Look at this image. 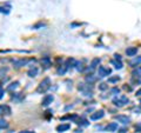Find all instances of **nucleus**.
Returning a JSON list of instances; mask_svg holds the SVG:
<instances>
[{"label": "nucleus", "mask_w": 141, "mask_h": 133, "mask_svg": "<svg viewBox=\"0 0 141 133\" xmlns=\"http://www.w3.org/2000/svg\"><path fill=\"white\" fill-rule=\"evenodd\" d=\"M114 57H115V60H120L121 61V55L120 54H114Z\"/></svg>", "instance_id": "nucleus-32"}, {"label": "nucleus", "mask_w": 141, "mask_h": 133, "mask_svg": "<svg viewBox=\"0 0 141 133\" xmlns=\"http://www.w3.org/2000/svg\"><path fill=\"white\" fill-rule=\"evenodd\" d=\"M135 96H136V97H141V89H139L135 92Z\"/></svg>", "instance_id": "nucleus-33"}, {"label": "nucleus", "mask_w": 141, "mask_h": 133, "mask_svg": "<svg viewBox=\"0 0 141 133\" xmlns=\"http://www.w3.org/2000/svg\"><path fill=\"white\" fill-rule=\"evenodd\" d=\"M141 64V57H136V58H133L132 60L129 61V65L132 66V67H136V66H139Z\"/></svg>", "instance_id": "nucleus-14"}, {"label": "nucleus", "mask_w": 141, "mask_h": 133, "mask_svg": "<svg viewBox=\"0 0 141 133\" xmlns=\"http://www.w3.org/2000/svg\"><path fill=\"white\" fill-rule=\"evenodd\" d=\"M70 124H61L56 127V131H58V132H65V131H67V130H70Z\"/></svg>", "instance_id": "nucleus-16"}, {"label": "nucleus", "mask_w": 141, "mask_h": 133, "mask_svg": "<svg viewBox=\"0 0 141 133\" xmlns=\"http://www.w3.org/2000/svg\"><path fill=\"white\" fill-rule=\"evenodd\" d=\"M41 65L44 66L45 68H49V67L52 66V60H51V58H49V57H44V58L41 59Z\"/></svg>", "instance_id": "nucleus-9"}, {"label": "nucleus", "mask_w": 141, "mask_h": 133, "mask_svg": "<svg viewBox=\"0 0 141 133\" xmlns=\"http://www.w3.org/2000/svg\"><path fill=\"white\" fill-rule=\"evenodd\" d=\"M19 86V81H14V82H12L11 85H8L7 87H6V89L7 91H13V89H15Z\"/></svg>", "instance_id": "nucleus-20"}, {"label": "nucleus", "mask_w": 141, "mask_h": 133, "mask_svg": "<svg viewBox=\"0 0 141 133\" xmlns=\"http://www.w3.org/2000/svg\"><path fill=\"white\" fill-rule=\"evenodd\" d=\"M104 115H105V111L104 110L97 111L95 113H93V114L91 115V120H99V119L104 118Z\"/></svg>", "instance_id": "nucleus-7"}, {"label": "nucleus", "mask_w": 141, "mask_h": 133, "mask_svg": "<svg viewBox=\"0 0 141 133\" xmlns=\"http://www.w3.org/2000/svg\"><path fill=\"white\" fill-rule=\"evenodd\" d=\"M75 65H77V61H75L73 58H70V59H67V60H66V62H65V66H66L67 68L75 67Z\"/></svg>", "instance_id": "nucleus-15"}, {"label": "nucleus", "mask_w": 141, "mask_h": 133, "mask_svg": "<svg viewBox=\"0 0 141 133\" xmlns=\"http://www.w3.org/2000/svg\"><path fill=\"white\" fill-rule=\"evenodd\" d=\"M28 59H25V58H21V59H18V60H14L13 61V65H14V67L15 68H20V67H22V66H25L28 64Z\"/></svg>", "instance_id": "nucleus-4"}, {"label": "nucleus", "mask_w": 141, "mask_h": 133, "mask_svg": "<svg viewBox=\"0 0 141 133\" xmlns=\"http://www.w3.org/2000/svg\"><path fill=\"white\" fill-rule=\"evenodd\" d=\"M140 103H141V100H140Z\"/></svg>", "instance_id": "nucleus-36"}, {"label": "nucleus", "mask_w": 141, "mask_h": 133, "mask_svg": "<svg viewBox=\"0 0 141 133\" xmlns=\"http://www.w3.org/2000/svg\"><path fill=\"white\" fill-rule=\"evenodd\" d=\"M119 92H120V89L118 87H114V89H111V94H119Z\"/></svg>", "instance_id": "nucleus-27"}, {"label": "nucleus", "mask_w": 141, "mask_h": 133, "mask_svg": "<svg viewBox=\"0 0 141 133\" xmlns=\"http://www.w3.org/2000/svg\"><path fill=\"white\" fill-rule=\"evenodd\" d=\"M75 67H77V70L79 72H84L85 71V66H84V62L82 61H77V65H75Z\"/></svg>", "instance_id": "nucleus-19"}, {"label": "nucleus", "mask_w": 141, "mask_h": 133, "mask_svg": "<svg viewBox=\"0 0 141 133\" xmlns=\"http://www.w3.org/2000/svg\"><path fill=\"white\" fill-rule=\"evenodd\" d=\"M118 128H119V125H118V123H111V124H108L105 127V130H106V131H108V132H115Z\"/></svg>", "instance_id": "nucleus-10"}, {"label": "nucleus", "mask_w": 141, "mask_h": 133, "mask_svg": "<svg viewBox=\"0 0 141 133\" xmlns=\"http://www.w3.org/2000/svg\"><path fill=\"white\" fill-rule=\"evenodd\" d=\"M126 132H127V128H121L119 133H126Z\"/></svg>", "instance_id": "nucleus-34"}, {"label": "nucleus", "mask_w": 141, "mask_h": 133, "mask_svg": "<svg viewBox=\"0 0 141 133\" xmlns=\"http://www.w3.org/2000/svg\"><path fill=\"white\" fill-rule=\"evenodd\" d=\"M119 80H120V77L114 75V77H109V78H108V82H109V84H114V82H118Z\"/></svg>", "instance_id": "nucleus-24"}, {"label": "nucleus", "mask_w": 141, "mask_h": 133, "mask_svg": "<svg viewBox=\"0 0 141 133\" xmlns=\"http://www.w3.org/2000/svg\"><path fill=\"white\" fill-rule=\"evenodd\" d=\"M99 64H100V59L99 58H95V59H93L92 62H91V65H89V67L87 68V71H93L94 68H97L98 66H99Z\"/></svg>", "instance_id": "nucleus-11"}, {"label": "nucleus", "mask_w": 141, "mask_h": 133, "mask_svg": "<svg viewBox=\"0 0 141 133\" xmlns=\"http://www.w3.org/2000/svg\"><path fill=\"white\" fill-rule=\"evenodd\" d=\"M38 72H39V68H38L36 66H33V67H31V68H29V71L27 72V74H28V77L34 78V77L38 75Z\"/></svg>", "instance_id": "nucleus-12"}, {"label": "nucleus", "mask_w": 141, "mask_h": 133, "mask_svg": "<svg viewBox=\"0 0 141 133\" xmlns=\"http://www.w3.org/2000/svg\"><path fill=\"white\" fill-rule=\"evenodd\" d=\"M19 133H34V132H32V131H22V132H19Z\"/></svg>", "instance_id": "nucleus-35"}, {"label": "nucleus", "mask_w": 141, "mask_h": 133, "mask_svg": "<svg viewBox=\"0 0 141 133\" xmlns=\"http://www.w3.org/2000/svg\"><path fill=\"white\" fill-rule=\"evenodd\" d=\"M67 70H68V68H67V67H66L65 65H62V66H60V67L58 68V71H56V73H58L59 75H63V74H65V73L67 72Z\"/></svg>", "instance_id": "nucleus-18"}, {"label": "nucleus", "mask_w": 141, "mask_h": 133, "mask_svg": "<svg viewBox=\"0 0 141 133\" xmlns=\"http://www.w3.org/2000/svg\"><path fill=\"white\" fill-rule=\"evenodd\" d=\"M128 103H129V99L126 96H119V97H115L113 99V104L118 107H122L125 105H127Z\"/></svg>", "instance_id": "nucleus-2"}, {"label": "nucleus", "mask_w": 141, "mask_h": 133, "mask_svg": "<svg viewBox=\"0 0 141 133\" xmlns=\"http://www.w3.org/2000/svg\"><path fill=\"white\" fill-rule=\"evenodd\" d=\"M135 131L136 132H141V123H138L135 125Z\"/></svg>", "instance_id": "nucleus-29"}, {"label": "nucleus", "mask_w": 141, "mask_h": 133, "mask_svg": "<svg viewBox=\"0 0 141 133\" xmlns=\"http://www.w3.org/2000/svg\"><path fill=\"white\" fill-rule=\"evenodd\" d=\"M7 127H8V123L5 119H0V130H4V128H7Z\"/></svg>", "instance_id": "nucleus-23"}, {"label": "nucleus", "mask_w": 141, "mask_h": 133, "mask_svg": "<svg viewBox=\"0 0 141 133\" xmlns=\"http://www.w3.org/2000/svg\"><path fill=\"white\" fill-rule=\"evenodd\" d=\"M112 65H114V67L116 70H121L122 68V62L120 61V60H112Z\"/></svg>", "instance_id": "nucleus-21"}, {"label": "nucleus", "mask_w": 141, "mask_h": 133, "mask_svg": "<svg viewBox=\"0 0 141 133\" xmlns=\"http://www.w3.org/2000/svg\"><path fill=\"white\" fill-rule=\"evenodd\" d=\"M108 89L107 82H102V84L99 85V89H100V91H105V89Z\"/></svg>", "instance_id": "nucleus-26"}, {"label": "nucleus", "mask_w": 141, "mask_h": 133, "mask_svg": "<svg viewBox=\"0 0 141 133\" xmlns=\"http://www.w3.org/2000/svg\"><path fill=\"white\" fill-rule=\"evenodd\" d=\"M123 89H126V91L131 92V91H132V87H131V86H128V85H123Z\"/></svg>", "instance_id": "nucleus-30"}, {"label": "nucleus", "mask_w": 141, "mask_h": 133, "mask_svg": "<svg viewBox=\"0 0 141 133\" xmlns=\"http://www.w3.org/2000/svg\"><path fill=\"white\" fill-rule=\"evenodd\" d=\"M51 87V79L47 77L40 81V84L38 85V89H36V92L38 93H45L47 89Z\"/></svg>", "instance_id": "nucleus-1"}, {"label": "nucleus", "mask_w": 141, "mask_h": 133, "mask_svg": "<svg viewBox=\"0 0 141 133\" xmlns=\"http://www.w3.org/2000/svg\"><path fill=\"white\" fill-rule=\"evenodd\" d=\"M111 73H112V70L108 68V67H106V66H99V68H98V74H99L100 78L108 77Z\"/></svg>", "instance_id": "nucleus-3"}, {"label": "nucleus", "mask_w": 141, "mask_h": 133, "mask_svg": "<svg viewBox=\"0 0 141 133\" xmlns=\"http://www.w3.org/2000/svg\"><path fill=\"white\" fill-rule=\"evenodd\" d=\"M115 119H116L119 123H121V124H123V125H127L129 121H131V118H129V117H127V115H122V114L115 115Z\"/></svg>", "instance_id": "nucleus-5"}, {"label": "nucleus", "mask_w": 141, "mask_h": 133, "mask_svg": "<svg viewBox=\"0 0 141 133\" xmlns=\"http://www.w3.org/2000/svg\"><path fill=\"white\" fill-rule=\"evenodd\" d=\"M54 100V97L51 96V94H47V96H45V98L42 99V101H41V105L45 107H47L49 104H52V101Z\"/></svg>", "instance_id": "nucleus-6"}, {"label": "nucleus", "mask_w": 141, "mask_h": 133, "mask_svg": "<svg viewBox=\"0 0 141 133\" xmlns=\"http://www.w3.org/2000/svg\"><path fill=\"white\" fill-rule=\"evenodd\" d=\"M0 12H1V13H5V14H8L9 8H5V7H1V6H0Z\"/></svg>", "instance_id": "nucleus-28"}, {"label": "nucleus", "mask_w": 141, "mask_h": 133, "mask_svg": "<svg viewBox=\"0 0 141 133\" xmlns=\"http://www.w3.org/2000/svg\"><path fill=\"white\" fill-rule=\"evenodd\" d=\"M97 77H94L93 74H88L87 77H86V81H87L88 84H92V82H94V81H97Z\"/></svg>", "instance_id": "nucleus-22"}, {"label": "nucleus", "mask_w": 141, "mask_h": 133, "mask_svg": "<svg viewBox=\"0 0 141 133\" xmlns=\"http://www.w3.org/2000/svg\"><path fill=\"white\" fill-rule=\"evenodd\" d=\"M11 113H12V111L8 105H0V115H9Z\"/></svg>", "instance_id": "nucleus-8"}, {"label": "nucleus", "mask_w": 141, "mask_h": 133, "mask_svg": "<svg viewBox=\"0 0 141 133\" xmlns=\"http://www.w3.org/2000/svg\"><path fill=\"white\" fill-rule=\"evenodd\" d=\"M136 53H138V48L136 47H128L126 50V54L128 57H134V55H136Z\"/></svg>", "instance_id": "nucleus-13"}, {"label": "nucleus", "mask_w": 141, "mask_h": 133, "mask_svg": "<svg viewBox=\"0 0 141 133\" xmlns=\"http://www.w3.org/2000/svg\"><path fill=\"white\" fill-rule=\"evenodd\" d=\"M4 94H5V92H4V89H2V87L0 86V99H2Z\"/></svg>", "instance_id": "nucleus-31"}, {"label": "nucleus", "mask_w": 141, "mask_h": 133, "mask_svg": "<svg viewBox=\"0 0 141 133\" xmlns=\"http://www.w3.org/2000/svg\"><path fill=\"white\" fill-rule=\"evenodd\" d=\"M77 125H79V126H88L89 123H88L86 119H80V120L77 121Z\"/></svg>", "instance_id": "nucleus-25"}, {"label": "nucleus", "mask_w": 141, "mask_h": 133, "mask_svg": "<svg viewBox=\"0 0 141 133\" xmlns=\"http://www.w3.org/2000/svg\"><path fill=\"white\" fill-rule=\"evenodd\" d=\"M132 75H133V78H139V79H141V66L136 67L132 72Z\"/></svg>", "instance_id": "nucleus-17"}]
</instances>
